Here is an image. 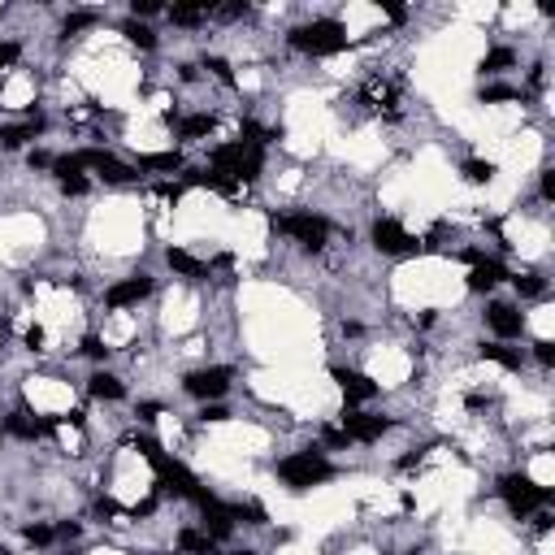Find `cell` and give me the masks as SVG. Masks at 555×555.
<instances>
[{"label": "cell", "instance_id": "44", "mask_svg": "<svg viewBox=\"0 0 555 555\" xmlns=\"http://www.w3.org/2000/svg\"><path fill=\"white\" fill-rule=\"evenodd\" d=\"M57 534H61V538H79V525H74V521H65V525L57 529Z\"/></svg>", "mask_w": 555, "mask_h": 555}, {"label": "cell", "instance_id": "46", "mask_svg": "<svg viewBox=\"0 0 555 555\" xmlns=\"http://www.w3.org/2000/svg\"><path fill=\"white\" fill-rule=\"evenodd\" d=\"M5 334H9V325H5V321H0V343H5Z\"/></svg>", "mask_w": 555, "mask_h": 555}, {"label": "cell", "instance_id": "39", "mask_svg": "<svg viewBox=\"0 0 555 555\" xmlns=\"http://www.w3.org/2000/svg\"><path fill=\"white\" fill-rule=\"evenodd\" d=\"M139 417L143 421H157L161 417V403H139Z\"/></svg>", "mask_w": 555, "mask_h": 555}, {"label": "cell", "instance_id": "35", "mask_svg": "<svg viewBox=\"0 0 555 555\" xmlns=\"http://www.w3.org/2000/svg\"><path fill=\"white\" fill-rule=\"evenodd\" d=\"M131 9H135V18H148V13H157L161 5H157V0H135Z\"/></svg>", "mask_w": 555, "mask_h": 555}, {"label": "cell", "instance_id": "19", "mask_svg": "<svg viewBox=\"0 0 555 555\" xmlns=\"http://www.w3.org/2000/svg\"><path fill=\"white\" fill-rule=\"evenodd\" d=\"M178 547H183V551H200V555H213V538H209V534H195V529H183V534H178Z\"/></svg>", "mask_w": 555, "mask_h": 555}, {"label": "cell", "instance_id": "10", "mask_svg": "<svg viewBox=\"0 0 555 555\" xmlns=\"http://www.w3.org/2000/svg\"><path fill=\"white\" fill-rule=\"evenodd\" d=\"M490 330L499 334V339H521V330H525V317L512 308V304H490Z\"/></svg>", "mask_w": 555, "mask_h": 555}, {"label": "cell", "instance_id": "15", "mask_svg": "<svg viewBox=\"0 0 555 555\" xmlns=\"http://www.w3.org/2000/svg\"><path fill=\"white\" fill-rule=\"evenodd\" d=\"M165 261H169V269H178V273H187V278H200V273H204V265H200L191 252H183V247H169Z\"/></svg>", "mask_w": 555, "mask_h": 555}, {"label": "cell", "instance_id": "8", "mask_svg": "<svg viewBox=\"0 0 555 555\" xmlns=\"http://www.w3.org/2000/svg\"><path fill=\"white\" fill-rule=\"evenodd\" d=\"M187 391L200 399H217V395L230 391V369H200L187 377Z\"/></svg>", "mask_w": 555, "mask_h": 555}, {"label": "cell", "instance_id": "27", "mask_svg": "<svg viewBox=\"0 0 555 555\" xmlns=\"http://www.w3.org/2000/svg\"><path fill=\"white\" fill-rule=\"evenodd\" d=\"M235 516H243L247 525H265V508L261 503H239V508H230Z\"/></svg>", "mask_w": 555, "mask_h": 555}, {"label": "cell", "instance_id": "25", "mask_svg": "<svg viewBox=\"0 0 555 555\" xmlns=\"http://www.w3.org/2000/svg\"><path fill=\"white\" fill-rule=\"evenodd\" d=\"M126 39H131V44H139V48H152V44H157V35L148 31L143 22H126Z\"/></svg>", "mask_w": 555, "mask_h": 555}, {"label": "cell", "instance_id": "6", "mask_svg": "<svg viewBox=\"0 0 555 555\" xmlns=\"http://www.w3.org/2000/svg\"><path fill=\"white\" fill-rule=\"evenodd\" d=\"M373 243H377V252H391V256H403V252L417 247V239L403 230L399 221H391V217H377L373 221Z\"/></svg>", "mask_w": 555, "mask_h": 555}, {"label": "cell", "instance_id": "30", "mask_svg": "<svg viewBox=\"0 0 555 555\" xmlns=\"http://www.w3.org/2000/svg\"><path fill=\"white\" fill-rule=\"evenodd\" d=\"M209 70H213V74H217V79H221V83H226V87H230V83H235V74H230V65H226V61H221V57H209Z\"/></svg>", "mask_w": 555, "mask_h": 555}, {"label": "cell", "instance_id": "28", "mask_svg": "<svg viewBox=\"0 0 555 555\" xmlns=\"http://www.w3.org/2000/svg\"><path fill=\"white\" fill-rule=\"evenodd\" d=\"M516 291H521V295H542V278H538V273L516 278Z\"/></svg>", "mask_w": 555, "mask_h": 555}, {"label": "cell", "instance_id": "7", "mask_svg": "<svg viewBox=\"0 0 555 555\" xmlns=\"http://www.w3.org/2000/svg\"><path fill=\"white\" fill-rule=\"evenodd\" d=\"M74 157H79V165L100 169V178H109V183H131V178H135V169H131V165L113 161L109 152H100V148H87V152H74Z\"/></svg>", "mask_w": 555, "mask_h": 555}, {"label": "cell", "instance_id": "17", "mask_svg": "<svg viewBox=\"0 0 555 555\" xmlns=\"http://www.w3.org/2000/svg\"><path fill=\"white\" fill-rule=\"evenodd\" d=\"M91 395L96 399H122V382H117V377H109V373H96L91 377Z\"/></svg>", "mask_w": 555, "mask_h": 555}, {"label": "cell", "instance_id": "34", "mask_svg": "<svg viewBox=\"0 0 555 555\" xmlns=\"http://www.w3.org/2000/svg\"><path fill=\"white\" fill-rule=\"evenodd\" d=\"M321 438H325V447H347V443H351V438H347L343 430H325Z\"/></svg>", "mask_w": 555, "mask_h": 555}, {"label": "cell", "instance_id": "45", "mask_svg": "<svg viewBox=\"0 0 555 555\" xmlns=\"http://www.w3.org/2000/svg\"><path fill=\"white\" fill-rule=\"evenodd\" d=\"M31 165L44 169V165H53V157H48V152H31Z\"/></svg>", "mask_w": 555, "mask_h": 555}, {"label": "cell", "instance_id": "32", "mask_svg": "<svg viewBox=\"0 0 555 555\" xmlns=\"http://www.w3.org/2000/svg\"><path fill=\"white\" fill-rule=\"evenodd\" d=\"M83 351H87V356H91V360H100V356H105V351H109V347H105V343H100L96 334H87V339H83Z\"/></svg>", "mask_w": 555, "mask_h": 555}, {"label": "cell", "instance_id": "40", "mask_svg": "<svg viewBox=\"0 0 555 555\" xmlns=\"http://www.w3.org/2000/svg\"><path fill=\"white\" fill-rule=\"evenodd\" d=\"M18 61V44H0V65H9Z\"/></svg>", "mask_w": 555, "mask_h": 555}, {"label": "cell", "instance_id": "12", "mask_svg": "<svg viewBox=\"0 0 555 555\" xmlns=\"http://www.w3.org/2000/svg\"><path fill=\"white\" fill-rule=\"evenodd\" d=\"M334 382L343 386V395H347L351 403H365V399L377 395V386L369 382V377H365V373H351V369H334Z\"/></svg>", "mask_w": 555, "mask_h": 555}, {"label": "cell", "instance_id": "1", "mask_svg": "<svg viewBox=\"0 0 555 555\" xmlns=\"http://www.w3.org/2000/svg\"><path fill=\"white\" fill-rule=\"evenodd\" d=\"M343 27L339 22H313V27H299L291 31V48H299V53H313V57H330V53H343Z\"/></svg>", "mask_w": 555, "mask_h": 555}, {"label": "cell", "instance_id": "9", "mask_svg": "<svg viewBox=\"0 0 555 555\" xmlns=\"http://www.w3.org/2000/svg\"><path fill=\"white\" fill-rule=\"evenodd\" d=\"M386 430H391L386 417H369V412H347V417H343V434H347V438H360V443L382 438Z\"/></svg>", "mask_w": 555, "mask_h": 555}, {"label": "cell", "instance_id": "37", "mask_svg": "<svg viewBox=\"0 0 555 555\" xmlns=\"http://www.w3.org/2000/svg\"><path fill=\"white\" fill-rule=\"evenodd\" d=\"M96 512H100V516H105V521H109V516H117L122 508H117V503H113V499H100V503H96Z\"/></svg>", "mask_w": 555, "mask_h": 555}, {"label": "cell", "instance_id": "22", "mask_svg": "<svg viewBox=\"0 0 555 555\" xmlns=\"http://www.w3.org/2000/svg\"><path fill=\"white\" fill-rule=\"evenodd\" d=\"M139 165H143V169H178L183 157H178V152H152V157H143Z\"/></svg>", "mask_w": 555, "mask_h": 555}, {"label": "cell", "instance_id": "20", "mask_svg": "<svg viewBox=\"0 0 555 555\" xmlns=\"http://www.w3.org/2000/svg\"><path fill=\"white\" fill-rule=\"evenodd\" d=\"M209 131H213V117L209 113H195V117L183 122V139H200V135H209Z\"/></svg>", "mask_w": 555, "mask_h": 555}, {"label": "cell", "instance_id": "11", "mask_svg": "<svg viewBox=\"0 0 555 555\" xmlns=\"http://www.w3.org/2000/svg\"><path fill=\"white\" fill-rule=\"evenodd\" d=\"M152 291V278H126V282H117V287H109V304L113 308H126V304H139V299Z\"/></svg>", "mask_w": 555, "mask_h": 555}, {"label": "cell", "instance_id": "13", "mask_svg": "<svg viewBox=\"0 0 555 555\" xmlns=\"http://www.w3.org/2000/svg\"><path fill=\"white\" fill-rule=\"evenodd\" d=\"M499 278H503V265H499V261H477L473 273H469V287H473V291H490Z\"/></svg>", "mask_w": 555, "mask_h": 555}, {"label": "cell", "instance_id": "33", "mask_svg": "<svg viewBox=\"0 0 555 555\" xmlns=\"http://www.w3.org/2000/svg\"><path fill=\"white\" fill-rule=\"evenodd\" d=\"M61 187H65V195H83V191H87V178L79 174V178H65Z\"/></svg>", "mask_w": 555, "mask_h": 555}, {"label": "cell", "instance_id": "14", "mask_svg": "<svg viewBox=\"0 0 555 555\" xmlns=\"http://www.w3.org/2000/svg\"><path fill=\"white\" fill-rule=\"evenodd\" d=\"M35 131H44V117H35V122H27V126H5V131H0V143H5V148H22Z\"/></svg>", "mask_w": 555, "mask_h": 555}, {"label": "cell", "instance_id": "43", "mask_svg": "<svg viewBox=\"0 0 555 555\" xmlns=\"http://www.w3.org/2000/svg\"><path fill=\"white\" fill-rule=\"evenodd\" d=\"M27 347H31V351H44V330H31V334H27Z\"/></svg>", "mask_w": 555, "mask_h": 555}, {"label": "cell", "instance_id": "42", "mask_svg": "<svg viewBox=\"0 0 555 555\" xmlns=\"http://www.w3.org/2000/svg\"><path fill=\"white\" fill-rule=\"evenodd\" d=\"M200 417H204V421H226V417H230V412H226V408H217V403H213V408H204V412H200Z\"/></svg>", "mask_w": 555, "mask_h": 555}, {"label": "cell", "instance_id": "41", "mask_svg": "<svg viewBox=\"0 0 555 555\" xmlns=\"http://www.w3.org/2000/svg\"><path fill=\"white\" fill-rule=\"evenodd\" d=\"M542 195H547V200H555V169H547V174H542Z\"/></svg>", "mask_w": 555, "mask_h": 555}, {"label": "cell", "instance_id": "2", "mask_svg": "<svg viewBox=\"0 0 555 555\" xmlns=\"http://www.w3.org/2000/svg\"><path fill=\"white\" fill-rule=\"evenodd\" d=\"M278 473H282V482H291L295 490L317 486V482H325V477H334V469L325 464V460L317 456V451H299V456L282 460V464H278Z\"/></svg>", "mask_w": 555, "mask_h": 555}, {"label": "cell", "instance_id": "23", "mask_svg": "<svg viewBox=\"0 0 555 555\" xmlns=\"http://www.w3.org/2000/svg\"><path fill=\"white\" fill-rule=\"evenodd\" d=\"M464 178L469 183H490L495 178V165L490 161H464Z\"/></svg>", "mask_w": 555, "mask_h": 555}, {"label": "cell", "instance_id": "29", "mask_svg": "<svg viewBox=\"0 0 555 555\" xmlns=\"http://www.w3.org/2000/svg\"><path fill=\"white\" fill-rule=\"evenodd\" d=\"M27 542H35V547L53 542V529H48V525H27Z\"/></svg>", "mask_w": 555, "mask_h": 555}, {"label": "cell", "instance_id": "38", "mask_svg": "<svg viewBox=\"0 0 555 555\" xmlns=\"http://www.w3.org/2000/svg\"><path fill=\"white\" fill-rule=\"evenodd\" d=\"M217 18H243L247 13V5H221V9H213Z\"/></svg>", "mask_w": 555, "mask_h": 555}, {"label": "cell", "instance_id": "24", "mask_svg": "<svg viewBox=\"0 0 555 555\" xmlns=\"http://www.w3.org/2000/svg\"><path fill=\"white\" fill-rule=\"evenodd\" d=\"M499 100H516V87H508V83H490V87H482V105H499Z\"/></svg>", "mask_w": 555, "mask_h": 555}, {"label": "cell", "instance_id": "18", "mask_svg": "<svg viewBox=\"0 0 555 555\" xmlns=\"http://www.w3.org/2000/svg\"><path fill=\"white\" fill-rule=\"evenodd\" d=\"M204 13H213V9H209V5H174V9H169V18L178 22V27H195Z\"/></svg>", "mask_w": 555, "mask_h": 555}, {"label": "cell", "instance_id": "21", "mask_svg": "<svg viewBox=\"0 0 555 555\" xmlns=\"http://www.w3.org/2000/svg\"><path fill=\"white\" fill-rule=\"evenodd\" d=\"M512 61H516V53H512V48H490V53H486V61H482V70H490V74H495V70H508Z\"/></svg>", "mask_w": 555, "mask_h": 555}, {"label": "cell", "instance_id": "4", "mask_svg": "<svg viewBox=\"0 0 555 555\" xmlns=\"http://www.w3.org/2000/svg\"><path fill=\"white\" fill-rule=\"evenodd\" d=\"M499 490H503V499H508V508H512L516 516L534 512L538 503H547V499H551V490H542L538 482H529L525 473H512V477H503V482H499Z\"/></svg>", "mask_w": 555, "mask_h": 555}, {"label": "cell", "instance_id": "36", "mask_svg": "<svg viewBox=\"0 0 555 555\" xmlns=\"http://www.w3.org/2000/svg\"><path fill=\"white\" fill-rule=\"evenodd\" d=\"M534 351H538L542 365H555V347H551V343H534Z\"/></svg>", "mask_w": 555, "mask_h": 555}, {"label": "cell", "instance_id": "31", "mask_svg": "<svg viewBox=\"0 0 555 555\" xmlns=\"http://www.w3.org/2000/svg\"><path fill=\"white\" fill-rule=\"evenodd\" d=\"M152 195H157V200H165V204H174V200H178L183 191L174 187V183H157V187H152Z\"/></svg>", "mask_w": 555, "mask_h": 555}, {"label": "cell", "instance_id": "3", "mask_svg": "<svg viewBox=\"0 0 555 555\" xmlns=\"http://www.w3.org/2000/svg\"><path fill=\"white\" fill-rule=\"evenodd\" d=\"M273 221V230H282V235H291V239H299L308 252H317L321 243H325V235H330V221H321V217H313V213H295V217H269Z\"/></svg>", "mask_w": 555, "mask_h": 555}, {"label": "cell", "instance_id": "16", "mask_svg": "<svg viewBox=\"0 0 555 555\" xmlns=\"http://www.w3.org/2000/svg\"><path fill=\"white\" fill-rule=\"evenodd\" d=\"M482 356L495 360V365H503V369H521V351L503 347V343H486V347H482Z\"/></svg>", "mask_w": 555, "mask_h": 555}, {"label": "cell", "instance_id": "26", "mask_svg": "<svg viewBox=\"0 0 555 555\" xmlns=\"http://www.w3.org/2000/svg\"><path fill=\"white\" fill-rule=\"evenodd\" d=\"M96 22H100V13H70L65 18V35H79V31L96 27Z\"/></svg>", "mask_w": 555, "mask_h": 555}, {"label": "cell", "instance_id": "5", "mask_svg": "<svg viewBox=\"0 0 555 555\" xmlns=\"http://www.w3.org/2000/svg\"><path fill=\"white\" fill-rule=\"evenodd\" d=\"M161 490H174V495H183V499H195V503H204L209 490H200V482L183 469V464H174V460H161Z\"/></svg>", "mask_w": 555, "mask_h": 555}]
</instances>
